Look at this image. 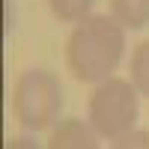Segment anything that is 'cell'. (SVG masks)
<instances>
[{"label":"cell","mask_w":149,"mask_h":149,"mask_svg":"<svg viewBox=\"0 0 149 149\" xmlns=\"http://www.w3.org/2000/svg\"><path fill=\"white\" fill-rule=\"evenodd\" d=\"M125 51V27L113 15H86L72 30L66 63L84 84H102L119 66Z\"/></svg>","instance_id":"cell-1"},{"label":"cell","mask_w":149,"mask_h":149,"mask_svg":"<svg viewBox=\"0 0 149 149\" xmlns=\"http://www.w3.org/2000/svg\"><path fill=\"white\" fill-rule=\"evenodd\" d=\"M137 110V86L122 78H107L90 98V125L98 131V137L116 140L134 131Z\"/></svg>","instance_id":"cell-2"},{"label":"cell","mask_w":149,"mask_h":149,"mask_svg":"<svg viewBox=\"0 0 149 149\" xmlns=\"http://www.w3.org/2000/svg\"><path fill=\"white\" fill-rule=\"evenodd\" d=\"M63 104V90L60 81L45 69L24 72L15 84V116L27 131L48 128L60 113Z\"/></svg>","instance_id":"cell-3"},{"label":"cell","mask_w":149,"mask_h":149,"mask_svg":"<svg viewBox=\"0 0 149 149\" xmlns=\"http://www.w3.org/2000/svg\"><path fill=\"white\" fill-rule=\"evenodd\" d=\"M48 149H98V131L84 119H60L51 140H48Z\"/></svg>","instance_id":"cell-4"},{"label":"cell","mask_w":149,"mask_h":149,"mask_svg":"<svg viewBox=\"0 0 149 149\" xmlns=\"http://www.w3.org/2000/svg\"><path fill=\"white\" fill-rule=\"evenodd\" d=\"M110 15L125 30H143L149 24V0H110Z\"/></svg>","instance_id":"cell-5"},{"label":"cell","mask_w":149,"mask_h":149,"mask_svg":"<svg viewBox=\"0 0 149 149\" xmlns=\"http://www.w3.org/2000/svg\"><path fill=\"white\" fill-rule=\"evenodd\" d=\"M131 84L137 86V93L149 98V39L140 42L131 54Z\"/></svg>","instance_id":"cell-6"},{"label":"cell","mask_w":149,"mask_h":149,"mask_svg":"<svg viewBox=\"0 0 149 149\" xmlns=\"http://www.w3.org/2000/svg\"><path fill=\"white\" fill-rule=\"evenodd\" d=\"M48 3H51V12L60 21L72 24V21H84L86 15H90V9H93L95 0H48Z\"/></svg>","instance_id":"cell-7"},{"label":"cell","mask_w":149,"mask_h":149,"mask_svg":"<svg viewBox=\"0 0 149 149\" xmlns=\"http://www.w3.org/2000/svg\"><path fill=\"white\" fill-rule=\"evenodd\" d=\"M110 149H149V131H128L116 137Z\"/></svg>","instance_id":"cell-8"},{"label":"cell","mask_w":149,"mask_h":149,"mask_svg":"<svg viewBox=\"0 0 149 149\" xmlns=\"http://www.w3.org/2000/svg\"><path fill=\"white\" fill-rule=\"evenodd\" d=\"M3 149H42V146L36 140H30V137H9Z\"/></svg>","instance_id":"cell-9"}]
</instances>
